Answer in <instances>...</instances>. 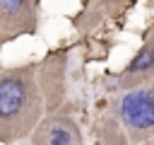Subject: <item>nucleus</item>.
Here are the masks:
<instances>
[{
  "mask_svg": "<svg viewBox=\"0 0 154 145\" xmlns=\"http://www.w3.org/2000/svg\"><path fill=\"white\" fill-rule=\"evenodd\" d=\"M48 145H75V133L65 123H55L48 130Z\"/></svg>",
  "mask_w": 154,
  "mask_h": 145,
  "instance_id": "nucleus-4",
  "label": "nucleus"
},
{
  "mask_svg": "<svg viewBox=\"0 0 154 145\" xmlns=\"http://www.w3.org/2000/svg\"><path fill=\"white\" fill-rule=\"evenodd\" d=\"M123 118L132 128H152L154 126V94L147 89H135L123 97Z\"/></svg>",
  "mask_w": 154,
  "mask_h": 145,
  "instance_id": "nucleus-3",
  "label": "nucleus"
},
{
  "mask_svg": "<svg viewBox=\"0 0 154 145\" xmlns=\"http://www.w3.org/2000/svg\"><path fill=\"white\" fill-rule=\"evenodd\" d=\"M34 22L31 0H0V41L31 31Z\"/></svg>",
  "mask_w": 154,
  "mask_h": 145,
  "instance_id": "nucleus-2",
  "label": "nucleus"
},
{
  "mask_svg": "<svg viewBox=\"0 0 154 145\" xmlns=\"http://www.w3.org/2000/svg\"><path fill=\"white\" fill-rule=\"evenodd\" d=\"M41 102L31 68L0 72V143L19 140L38 121Z\"/></svg>",
  "mask_w": 154,
  "mask_h": 145,
  "instance_id": "nucleus-1",
  "label": "nucleus"
},
{
  "mask_svg": "<svg viewBox=\"0 0 154 145\" xmlns=\"http://www.w3.org/2000/svg\"><path fill=\"white\" fill-rule=\"evenodd\" d=\"M152 65H154V46H149V48L140 51V53H137V58L130 63L128 72H140V70H147V68H152Z\"/></svg>",
  "mask_w": 154,
  "mask_h": 145,
  "instance_id": "nucleus-5",
  "label": "nucleus"
}]
</instances>
